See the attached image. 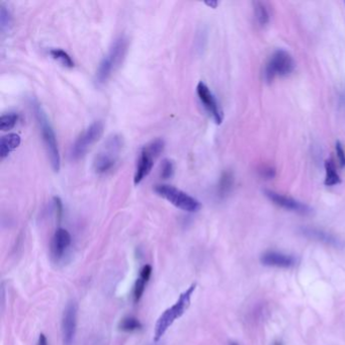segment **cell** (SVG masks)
Wrapping results in <instances>:
<instances>
[{"label": "cell", "mask_w": 345, "mask_h": 345, "mask_svg": "<svg viewBox=\"0 0 345 345\" xmlns=\"http://www.w3.org/2000/svg\"><path fill=\"white\" fill-rule=\"evenodd\" d=\"M31 107H32L33 114L36 120V124L39 126L40 132L42 134V139H43L48 157L50 159L51 166L55 172H58L61 166V157H60V152H59L55 132L50 124V121L48 120V117L45 110L40 104V102L35 99L31 100Z\"/></svg>", "instance_id": "6da1fadb"}, {"label": "cell", "mask_w": 345, "mask_h": 345, "mask_svg": "<svg viewBox=\"0 0 345 345\" xmlns=\"http://www.w3.org/2000/svg\"><path fill=\"white\" fill-rule=\"evenodd\" d=\"M129 42L124 35L119 36L111 44L107 54L103 57L95 73V83L97 85L104 84L114 71L122 65L127 52Z\"/></svg>", "instance_id": "7a4b0ae2"}, {"label": "cell", "mask_w": 345, "mask_h": 345, "mask_svg": "<svg viewBox=\"0 0 345 345\" xmlns=\"http://www.w3.org/2000/svg\"><path fill=\"white\" fill-rule=\"evenodd\" d=\"M196 290V285H191L185 292H183L177 302L165 310V312L159 317L154 331V340L159 341L161 337L166 333L168 328L174 323V321L180 318L190 305V299Z\"/></svg>", "instance_id": "3957f363"}, {"label": "cell", "mask_w": 345, "mask_h": 345, "mask_svg": "<svg viewBox=\"0 0 345 345\" xmlns=\"http://www.w3.org/2000/svg\"><path fill=\"white\" fill-rule=\"evenodd\" d=\"M124 141L120 135H111L93 159V170L98 174L109 171L117 163Z\"/></svg>", "instance_id": "277c9868"}, {"label": "cell", "mask_w": 345, "mask_h": 345, "mask_svg": "<svg viewBox=\"0 0 345 345\" xmlns=\"http://www.w3.org/2000/svg\"><path fill=\"white\" fill-rule=\"evenodd\" d=\"M154 190L158 196L182 211L196 213L202 208V205L198 200L172 185L158 184L155 186Z\"/></svg>", "instance_id": "5b68a950"}, {"label": "cell", "mask_w": 345, "mask_h": 345, "mask_svg": "<svg viewBox=\"0 0 345 345\" xmlns=\"http://www.w3.org/2000/svg\"><path fill=\"white\" fill-rule=\"evenodd\" d=\"M164 145L165 144L162 139H156L142 149L134 176V183L136 185H138L146 176L149 175L156 158L163 152Z\"/></svg>", "instance_id": "8992f818"}, {"label": "cell", "mask_w": 345, "mask_h": 345, "mask_svg": "<svg viewBox=\"0 0 345 345\" xmlns=\"http://www.w3.org/2000/svg\"><path fill=\"white\" fill-rule=\"evenodd\" d=\"M103 124L100 121L92 123L84 132H82L71 147L70 156L72 159L77 160L85 155L88 149L95 144L103 134Z\"/></svg>", "instance_id": "52a82bcc"}, {"label": "cell", "mask_w": 345, "mask_h": 345, "mask_svg": "<svg viewBox=\"0 0 345 345\" xmlns=\"http://www.w3.org/2000/svg\"><path fill=\"white\" fill-rule=\"evenodd\" d=\"M294 68L295 62L290 53L285 50H278L267 62L264 76L267 81H272L277 76L289 75Z\"/></svg>", "instance_id": "ba28073f"}, {"label": "cell", "mask_w": 345, "mask_h": 345, "mask_svg": "<svg viewBox=\"0 0 345 345\" xmlns=\"http://www.w3.org/2000/svg\"><path fill=\"white\" fill-rule=\"evenodd\" d=\"M77 314H78L77 303L74 301L69 302L63 312L61 324L63 345L74 344L77 330Z\"/></svg>", "instance_id": "9c48e42d"}, {"label": "cell", "mask_w": 345, "mask_h": 345, "mask_svg": "<svg viewBox=\"0 0 345 345\" xmlns=\"http://www.w3.org/2000/svg\"><path fill=\"white\" fill-rule=\"evenodd\" d=\"M197 93H198V96H199L201 102L203 103L204 107L207 109V111L213 118L215 123L220 125L223 121V112H222V110L219 106V103H218L216 97L212 93L209 86L203 81L199 82V84L197 86Z\"/></svg>", "instance_id": "30bf717a"}, {"label": "cell", "mask_w": 345, "mask_h": 345, "mask_svg": "<svg viewBox=\"0 0 345 345\" xmlns=\"http://www.w3.org/2000/svg\"><path fill=\"white\" fill-rule=\"evenodd\" d=\"M265 196L272 201L274 202L276 205L286 209V210H289V211H292V212H295V213H298V214H302V215H307V214H310L312 212L311 208L299 201H296L292 198H289V197H285L283 195H280L276 191H273V190H265Z\"/></svg>", "instance_id": "8fae6325"}, {"label": "cell", "mask_w": 345, "mask_h": 345, "mask_svg": "<svg viewBox=\"0 0 345 345\" xmlns=\"http://www.w3.org/2000/svg\"><path fill=\"white\" fill-rule=\"evenodd\" d=\"M71 241V235L67 230L63 228L56 230L51 243V254L56 261L60 260L64 256V253L70 246Z\"/></svg>", "instance_id": "7c38bea8"}, {"label": "cell", "mask_w": 345, "mask_h": 345, "mask_svg": "<svg viewBox=\"0 0 345 345\" xmlns=\"http://www.w3.org/2000/svg\"><path fill=\"white\" fill-rule=\"evenodd\" d=\"M302 233L305 237L309 238V239H313L319 242L324 243L325 245L334 247V248H341L343 247V242L337 238L336 236H334L331 233H328L324 230L321 229H317V228H302Z\"/></svg>", "instance_id": "4fadbf2b"}, {"label": "cell", "mask_w": 345, "mask_h": 345, "mask_svg": "<svg viewBox=\"0 0 345 345\" xmlns=\"http://www.w3.org/2000/svg\"><path fill=\"white\" fill-rule=\"evenodd\" d=\"M262 264L267 266H275V267H282V269H290L296 265V258L292 255L285 254L282 252L270 251L262 254L260 258Z\"/></svg>", "instance_id": "5bb4252c"}, {"label": "cell", "mask_w": 345, "mask_h": 345, "mask_svg": "<svg viewBox=\"0 0 345 345\" xmlns=\"http://www.w3.org/2000/svg\"><path fill=\"white\" fill-rule=\"evenodd\" d=\"M151 274H152V266L149 265V264L144 265L142 267V270L140 271V276L137 279L135 286H134V289H133V301H134V303L137 304V303L140 302V300H141V298L144 294L146 285L150 280Z\"/></svg>", "instance_id": "9a60e30c"}, {"label": "cell", "mask_w": 345, "mask_h": 345, "mask_svg": "<svg viewBox=\"0 0 345 345\" xmlns=\"http://www.w3.org/2000/svg\"><path fill=\"white\" fill-rule=\"evenodd\" d=\"M20 144V136L17 134H8L0 139V157L4 159L9 153L15 150Z\"/></svg>", "instance_id": "2e32d148"}, {"label": "cell", "mask_w": 345, "mask_h": 345, "mask_svg": "<svg viewBox=\"0 0 345 345\" xmlns=\"http://www.w3.org/2000/svg\"><path fill=\"white\" fill-rule=\"evenodd\" d=\"M325 185L327 186H333L337 185L341 182V179L336 171V167L334 162L331 159H327L325 161Z\"/></svg>", "instance_id": "e0dca14e"}, {"label": "cell", "mask_w": 345, "mask_h": 345, "mask_svg": "<svg viewBox=\"0 0 345 345\" xmlns=\"http://www.w3.org/2000/svg\"><path fill=\"white\" fill-rule=\"evenodd\" d=\"M233 185V174L230 171H225L219 181V185H218V194L221 198L226 197Z\"/></svg>", "instance_id": "ac0fdd59"}, {"label": "cell", "mask_w": 345, "mask_h": 345, "mask_svg": "<svg viewBox=\"0 0 345 345\" xmlns=\"http://www.w3.org/2000/svg\"><path fill=\"white\" fill-rule=\"evenodd\" d=\"M119 329L124 332H135L142 329V324L137 318L128 316L120 321Z\"/></svg>", "instance_id": "d6986e66"}, {"label": "cell", "mask_w": 345, "mask_h": 345, "mask_svg": "<svg viewBox=\"0 0 345 345\" xmlns=\"http://www.w3.org/2000/svg\"><path fill=\"white\" fill-rule=\"evenodd\" d=\"M50 55L55 60L59 61L63 66L68 67V68L74 67V61L69 56V54L67 52H65L64 50H62V49H52L50 51Z\"/></svg>", "instance_id": "ffe728a7"}, {"label": "cell", "mask_w": 345, "mask_h": 345, "mask_svg": "<svg viewBox=\"0 0 345 345\" xmlns=\"http://www.w3.org/2000/svg\"><path fill=\"white\" fill-rule=\"evenodd\" d=\"M18 121V114L15 112H9L2 114L0 118V129L3 132L9 131L14 128Z\"/></svg>", "instance_id": "44dd1931"}, {"label": "cell", "mask_w": 345, "mask_h": 345, "mask_svg": "<svg viewBox=\"0 0 345 345\" xmlns=\"http://www.w3.org/2000/svg\"><path fill=\"white\" fill-rule=\"evenodd\" d=\"M255 15L260 25H265L270 20L269 11L265 8V6L260 2L255 3Z\"/></svg>", "instance_id": "7402d4cb"}, {"label": "cell", "mask_w": 345, "mask_h": 345, "mask_svg": "<svg viewBox=\"0 0 345 345\" xmlns=\"http://www.w3.org/2000/svg\"><path fill=\"white\" fill-rule=\"evenodd\" d=\"M174 174V164L170 159H164L161 163V177L169 179Z\"/></svg>", "instance_id": "603a6c76"}, {"label": "cell", "mask_w": 345, "mask_h": 345, "mask_svg": "<svg viewBox=\"0 0 345 345\" xmlns=\"http://www.w3.org/2000/svg\"><path fill=\"white\" fill-rule=\"evenodd\" d=\"M11 22V16L9 11L6 9V7H4L3 5H1L0 8V27L1 30H4Z\"/></svg>", "instance_id": "cb8c5ba5"}, {"label": "cell", "mask_w": 345, "mask_h": 345, "mask_svg": "<svg viewBox=\"0 0 345 345\" xmlns=\"http://www.w3.org/2000/svg\"><path fill=\"white\" fill-rule=\"evenodd\" d=\"M335 150L341 167H345V151L342 147V144L339 141H337L335 144Z\"/></svg>", "instance_id": "d4e9b609"}, {"label": "cell", "mask_w": 345, "mask_h": 345, "mask_svg": "<svg viewBox=\"0 0 345 345\" xmlns=\"http://www.w3.org/2000/svg\"><path fill=\"white\" fill-rule=\"evenodd\" d=\"M54 202H55V206H56V210L58 212V215L59 217H61L62 215V211H63V206H62V202L59 198H54Z\"/></svg>", "instance_id": "484cf974"}, {"label": "cell", "mask_w": 345, "mask_h": 345, "mask_svg": "<svg viewBox=\"0 0 345 345\" xmlns=\"http://www.w3.org/2000/svg\"><path fill=\"white\" fill-rule=\"evenodd\" d=\"M262 175L266 178H273L275 176V170L272 169V168H267V169H264L262 171Z\"/></svg>", "instance_id": "4316f807"}, {"label": "cell", "mask_w": 345, "mask_h": 345, "mask_svg": "<svg viewBox=\"0 0 345 345\" xmlns=\"http://www.w3.org/2000/svg\"><path fill=\"white\" fill-rule=\"evenodd\" d=\"M36 345H48V340H47V337H46L44 334H40Z\"/></svg>", "instance_id": "83f0119b"}, {"label": "cell", "mask_w": 345, "mask_h": 345, "mask_svg": "<svg viewBox=\"0 0 345 345\" xmlns=\"http://www.w3.org/2000/svg\"><path fill=\"white\" fill-rule=\"evenodd\" d=\"M206 4L209 5V6H211V7H213V8H215V7L218 5V2H217V1H211V2H210V1H207Z\"/></svg>", "instance_id": "f1b7e54d"}, {"label": "cell", "mask_w": 345, "mask_h": 345, "mask_svg": "<svg viewBox=\"0 0 345 345\" xmlns=\"http://www.w3.org/2000/svg\"><path fill=\"white\" fill-rule=\"evenodd\" d=\"M230 345H237V343H231Z\"/></svg>", "instance_id": "f546056e"}, {"label": "cell", "mask_w": 345, "mask_h": 345, "mask_svg": "<svg viewBox=\"0 0 345 345\" xmlns=\"http://www.w3.org/2000/svg\"><path fill=\"white\" fill-rule=\"evenodd\" d=\"M276 345H281V343H280V344H279V343H278V344H276Z\"/></svg>", "instance_id": "4dcf8cb0"}]
</instances>
